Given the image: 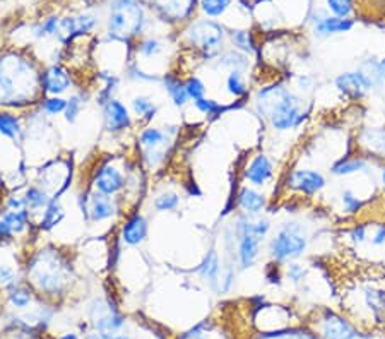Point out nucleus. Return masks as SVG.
<instances>
[{"mask_svg": "<svg viewBox=\"0 0 385 339\" xmlns=\"http://www.w3.org/2000/svg\"><path fill=\"white\" fill-rule=\"evenodd\" d=\"M257 108L271 122V127L278 132L298 129L306 118L301 98L284 86L260 89L257 95Z\"/></svg>", "mask_w": 385, "mask_h": 339, "instance_id": "obj_1", "label": "nucleus"}, {"mask_svg": "<svg viewBox=\"0 0 385 339\" xmlns=\"http://www.w3.org/2000/svg\"><path fill=\"white\" fill-rule=\"evenodd\" d=\"M146 24V13L137 0H113L108 16V33L117 40H129L141 35Z\"/></svg>", "mask_w": 385, "mask_h": 339, "instance_id": "obj_2", "label": "nucleus"}, {"mask_svg": "<svg viewBox=\"0 0 385 339\" xmlns=\"http://www.w3.org/2000/svg\"><path fill=\"white\" fill-rule=\"evenodd\" d=\"M308 247V238H306L305 226L301 223L290 221L278 230V233L269 242V257L274 262L284 264L293 262L300 259Z\"/></svg>", "mask_w": 385, "mask_h": 339, "instance_id": "obj_3", "label": "nucleus"}, {"mask_svg": "<svg viewBox=\"0 0 385 339\" xmlns=\"http://www.w3.org/2000/svg\"><path fill=\"white\" fill-rule=\"evenodd\" d=\"M233 232L237 237V257L240 269H250L257 262L260 252V240L253 235L252 216L245 212L238 216Z\"/></svg>", "mask_w": 385, "mask_h": 339, "instance_id": "obj_4", "label": "nucleus"}, {"mask_svg": "<svg viewBox=\"0 0 385 339\" xmlns=\"http://www.w3.org/2000/svg\"><path fill=\"white\" fill-rule=\"evenodd\" d=\"M187 38L189 42L197 47L199 50H203L204 54L212 55L221 48L224 42V29L218 22L211 19H203L197 21L190 26V29L187 31Z\"/></svg>", "mask_w": 385, "mask_h": 339, "instance_id": "obj_5", "label": "nucleus"}, {"mask_svg": "<svg viewBox=\"0 0 385 339\" xmlns=\"http://www.w3.org/2000/svg\"><path fill=\"white\" fill-rule=\"evenodd\" d=\"M334 86L341 95L349 96L353 100H361L368 95L372 89H375L372 79L363 72L361 69L356 70H346L341 72L334 79Z\"/></svg>", "mask_w": 385, "mask_h": 339, "instance_id": "obj_6", "label": "nucleus"}, {"mask_svg": "<svg viewBox=\"0 0 385 339\" xmlns=\"http://www.w3.org/2000/svg\"><path fill=\"white\" fill-rule=\"evenodd\" d=\"M327 185V180L319 170L298 168L293 170L288 177V187L304 194V196H317Z\"/></svg>", "mask_w": 385, "mask_h": 339, "instance_id": "obj_7", "label": "nucleus"}, {"mask_svg": "<svg viewBox=\"0 0 385 339\" xmlns=\"http://www.w3.org/2000/svg\"><path fill=\"white\" fill-rule=\"evenodd\" d=\"M310 24H312L313 35L317 38H329V36L347 33L353 28L354 22L351 19H343V17L329 16L325 10L319 9L310 16Z\"/></svg>", "mask_w": 385, "mask_h": 339, "instance_id": "obj_8", "label": "nucleus"}, {"mask_svg": "<svg viewBox=\"0 0 385 339\" xmlns=\"http://www.w3.org/2000/svg\"><path fill=\"white\" fill-rule=\"evenodd\" d=\"M272 175H274V165H272V161L269 159V156L257 155L245 168L244 177L250 185H253V187H262V185L271 180Z\"/></svg>", "mask_w": 385, "mask_h": 339, "instance_id": "obj_9", "label": "nucleus"}, {"mask_svg": "<svg viewBox=\"0 0 385 339\" xmlns=\"http://www.w3.org/2000/svg\"><path fill=\"white\" fill-rule=\"evenodd\" d=\"M125 185V178L115 166L104 165L96 171L95 175V187L96 191L104 194V196L111 197L117 192H120Z\"/></svg>", "mask_w": 385, "mask_h": 339, "instance_id": "obj_10", "label": "nucleus"}, {"mask_svg": "<svg viewBox=\"0 0 385 339\" xmlns=\"http://www.w3.org/2000/svg\"><path fill=\"white\" fill-rule=\"evenodd\" d=\"M103 117L104 125L110 132H122L127 127H130V115L127 107L118 100H110L107 105L103 107Z\"/></svg>", "mask_w": 385, "mask_h": 339, "instance_id": "obj_11", "label": "nucleus"}, {"mask_svg": "<svg viewBox=\"0 0 385 339\" xmlns=\"http://www.w3.org/2000/svg\"><path fill=\"white\" fill-rule=\"evenodd\" d=\"M320 338L322 339H358V333L353 329L347 320L339 315L331 314L324 319L322 327H320Z\"/></svg>", "mask_w": 385, "mask_h": 339, "instance_id": "obj_12", "label": "nucleus"}, {"mask_svg": "<svg viewBox=\"0 0 385 339\" xmlns=\"http://www.w3.org/2000/svg\"><path fill=\"white\" fill-rule=\"evenodd\" d=\"M41 84H43V91L48 93V95H62L72 84V79H70L69 72L65 69L58 65H52L50 69H47V72L43 74V79H41Z\"/></svg>", "mask_w": 385, "mask_h": 339, "instance_id": "obj_13", "label": "nucleus"}, {"mask_svg": "<svg viewBox=\"0 0 385 339\" xmlns=\"http://www.w3.org/2000/svg\"><path fill=\"white\" fill-rule=\"evenodd\" d=\"M146 237H148V221L144 216L134 214L132 218L127 219L122 228V240L127 245H132V247L141 245Z\"/></svg>", "mask_w": 385, "mask_h": 339, "instance_id": "obj_14", "label": "nucleus"}, {"mask_svg": "<svg viewBox=\"0 0 385 339\" xmlns=\"http://www.w3.org/2000/svg\"><path fill=\"white\" fill-rule=\"evenodd\" d=\"M221 271V262H219V255L216 251H209L203 259V262L197 267V273H199L201 278H203L205 283H209L212 288H218Z\"/></svg>", "mask_w": 385, "mask_h": 339, "instance_id": "obj_15", "label": "nucleus"}, {"mask_svg": "<svg viewBox=\"0 0 385 339\" xmlns=\"http://www.w3.org/2000/svg\"><path fill=\"white\" fill-rule=\"evenodd\" d=\"M155 3L171 21H182L192 13L196 0H155Z\"/></svg>", "mask_w": 385, "mask_h": 339, "instance_id": "obj_16", "label": "nucleus"}, {"mask_svg": "<svg viewBox=\"0 0 385 339\" xmlns=\"http://www.w3.org/2000/svg\"><path fill=\"white\" fill-rule=\"evenodd\" d=\"M89 214L93 221H104L115 214V203L108 196L96 191L89 197Z\"/></svg>", "mask_w": 385, "mask_h": 339, "instance_id": "obj_17", "label": "nucleus"}, {"mask_svg": "<svg viewBox=\"0 0 385 339\" xmlns=\"http://www.w3.org/2000/svg\"><path fill=\"white\" fill-rule=\"evenodd\" d=\"M237 203L245 214L259 216L265 207V197L260 192L253 191V189L244 187L238 192Z\"/></svg>", "mask_w": 385, "mask_h": 339, "instance_id": "obj_18", "label": "nucleus"}, {"mask_svg": "<svg viewBox=\"0 0 385 339\" xmlns=\"http://www.w3.org/2000/svg\"><path fill=\"white\" fill-rule=\"evenodd\" d=\"M168 137L163 130L149 127L144 129L141 134V144L148 149V156L149 155H156V161L163 158V151L162 148L166 146Z\"/></svg>", "mask_w": 385, "mask_h": 339, "instance_id": "obj_19", "label": "nucleus"}, {"mask_svg": "<svg viewBox=\"0 0 385 339\" xmlns=\"http://www.w3.org/2000/svg\"><path fill=\"white\" fill-rule=\"evenodd\" d=\"M370 165L368 161L360 156L356 158H341L338 163L331 166V173L336 177H349L354 173H368Z\"/></svg>", "mask_w": 385, "mask_h": 339, "instance_id": "obj_20", "label": "nucleus"}, {"mask_svg": "<svg viewBox=\"0 0 385 339\" xmlns=\"http://www.w3.org/2000/svg\"><path fill=\"white\" fill-rule=\"evenodd\" d=\"M361 144H365L368 151L385 159V129L370 127L361 132Z\"/></svg>", "mask_w": 385, "mask_h": 339, "instance_id": "obj_21", "label": "nucleus"}, {"mask_svg": "<svg viewBox=\"0 0 385 339\" xmlns=\"http://www.w3.org/2000/svg\"><path fill=\"white\" fill-rule=\"evenodd\" d=\"M365 303L373 312L377 320H385V290L365 288Z\"/></svg>", "mask_w": 385, "mask_h": 339, "instance_id": "obj_22", "label": "nucleus"}, {"mask_svg": "<svg viewBox=\"0 0 385 339\" xmlns=\"http://www.w3.org/2000/svg\"><path fill=\"white\" fill-rule=\"evenodd\" d=\"M163 81H164V86H166L164 89H166L168 95H170L173 105L178 108L185 107L190 100L189 93H187L185 83H182L180 79H177V77H171V76H166Z\"/></svg>", "mask_w": 385, "mask_h": 339, "instance_id": "obj_23", "label": "nucleus"}, {"mask_svg": "<svg viewBox=\"0 0 385 339\" xmlns=\"http://www.w3.org/2000/svg\"><path fill=\"white\" fill-rule=\"evenodd\" d=\"M62 219H63V207L61 206V203H58L57 197H54V199H50L48 206L45 207L43 218H41V221H40V228L41 230L55 228V226H57Z\"/></svg>", "mask_w": 385, "mask_h": 339, "instance_id": "obj_24", "label": "nucleus"}, {"mask_svg": "<svg viewBox=\"0 0 385 339\" xmlns=\"http://www.w3.org/2000/svg\"><path fill=\"white\" fill-rule=\"evenodd\" d=\"M218 67L230 69V72L231 70L244 72L246 67H249V57H246V54H242V52H226V54H223L218 58Z\"/></svg>", "mask_w": 385, "mask_h": 339, "instance_id": "obj_25", "label": "nucleus"}, {"mask_svg": "<svg viewBox=\"0 0 385 339\" xmlns=\"http://www.w3.org/2000/svg\"><path fill=\"white\" fill-rule=\"evenodd\" d=\"M226 91L230 95H233L235 98H240V96H245L249 93V88H246L244 72L240 70H231L226 76Z\"/></svg>", "mask_w": 385, "mask_h": 339, "instance_id": "obj_26", "label": "nucleus"}, {"mask_svg": "<svg viewBox=\"0 0 385 339\" xmlns=\"http://www.w3.org/2000/svg\"><path fill=\"white\" fill-rule=\"evenodd\" d=\"M231 42L242 54H253L256 52V40H253L252 33L246 31V29H237V31L231 33Z\"/></svg>", "mask_w": 385, "mask_h": 339, "instance_id": "obj_27", "label": "nucleus"}, {"mask_svg": "<svg viewBox=\"0 0 385 339\" xmlns=\"http://www.w3.org/2000/svg\"><path fill=\"white\" fill-rule=\"evenodd\" d=\"M233 0H201V10L207 17H221L230 9Z\"/></svg>", "mask_w": 385, "mask_h": 339, "instance_id": "obj_28", "label": "nucleus"}, {"mask_svg": "<svg viewBox=\"0 0 385 339\" xmlns=\"http://www.w3.org/2000/svg\"><path fill=\"white\" fill-rule=\"evenodd\" d=\"M325 7L332 16L349 19L351 14L354 13V0H325Z\"/></svg>", "mask_w": 385, "mask_h": 339, "instance_id": "obj_29", "label": "nucleus"}, {"mask_svg": "<svg viewBox=\"0 0 385 339\" xmlns=\"http://www.w3.org/2000/svg\"><path fill=\"white\" fill-rule=\"evenodd\" d=\"M132 108H134V113H136L137 117H142L144 120H152L156 111H158V108H156L155 103H152L149 98H146V96H137V98H134Z\"/></svg>", "mask_w": 385, "mask_h": 339, "instance_id": "obj_30", "label": "nucleus"}, {"mask_svg": "<svg viewBox=\"0 0 385 339\" xmlns=\"http://www.w3.org/2000/svg\"><path fill=\"white\" fill-rule=\"evenodd\" d=\"M24 200H26V207H29L31 211L45 210V207L48 206V203H50L47 194L36 187H29L28 191H26Z\"/></svg>", "mask_w": 385, "mask_h": 339, "instance_id": "obj_31", "label": "nucleus"}, {"mask_svg": "<svg viewBox=\"0 0 385 339\" xmlns=\"http://www.w3.org/2000/svg\"><path fill=\"white\" fill-rule=\"evenodd\" d=\"M21 132L19 118L10 113H0V134L10 139H16Z\"/></svg>", "mask_w": 385, "mask_h": 339, "instance_id": "obj_32", "label": "nucleus"}, {"mask_svg": "<svg viewBox=\"0 0 385 339\" xmlns=\"http://www.w3.org/2000/svg\"><path fill=\"white\" fill-rule=\"evenodd\" d=\"M341 207L345 214H358V212L361 211V207H363V200H361V197H358L353 191L345 189V191L341 192Z\"/></svg>", "mask_w": 385, "mask_h": 339, "instance_id": "obj_33", "label": "nucleus"}, {"mask_svg": "<svg viewBox=\"0 0 385 339\" xmlns=\"http://www.w3.org/2000/svg\"><path fill=\"white\" fill-rule=\"evenodd\" d=\"M2 219L10 226L13 233H19L28 225V211H7Z\"/></svg>", "mask_w": 385, "mask_h": 339, "instance_id": "obj_34", "label": "nucleus"}, {"mask_svg": "<svg viewBox=\"0 0 385 339\" xmlns=\"http://www.w3.org/2000/svg\"><path fill=\"white\" fill-rule=\"evenodd\" d=\"M58 31H61V19L57 16H52L36 26L35 36L36 38H45V36L58 35Z\"/></svg>", "mask_w": 385, "mask_h": 339, "instance_id": "obj_35", "label": "nucleus"}, {"mask_svg": "<svg viewBox=\"0 0 385 339\" xmlns=\"http://www.w3.org/2000/svg\"><path fill=\"white\" fill-rule=\"evenodd\" d=\"M194 107H196L201 113L207 115V117H218V115L224 110L221 103L214 102V100L205 98V96L201 100H196V102H194Z\"/></svg>", "mask_w": 385, "mask_h": 339, "instance_id": "obj_36", "label": "nucleus"}, {"mask_svg": "<svg viewBox=\"0 0 385 339\" xmlns=\"http://www.w3.org/2000/svg\"><path fill=\"white\" fill-rule=\"evenodd\" d=\"M178 204H180V196H177V194H171V192L162 194V196L155 200V210L159 212L175 211L178 207Z\"/></svg>", "mask_w": 385, "mask_h": 339, "instance_id": "obj_37", "label": "nucleus"}, {"mask_svg": "<svg viewBox=\"0 0 385 339\" xmlns=\"http://www.w3.org/2000/svg\"><path fill=\"white\" fill-rule=\"evenodd\" d=\"M82 105H84V98L81 95H74L70 96V100H67V107L63 113H65V120L69 124H74L77 120Z\"/></svg>", "mask_w": 385, "mask_h": 339, "instance_id": "obj_38", "label": "nucleus"}, {"mask_svg": "<svg viewBox=\"0 0 385 339\" xmlns=\"http://www.w3.org/2000/svg\"><path fill=\"white\" fill-rule=\"evenodd\" d=\"M284 273H286L288 281H291L293 285H300L306 278V269L298 262H288Z\"/></svg>", "mask_w": 385, "mask_h": 339, "instance_id": "obj_39", "label": "nucleus"}, {"mask_svg": "<svg viewBox=\"0 0 385 339\" xmlns=\"http://www.w3.org/2000/svg\"><path fill=\"white\" fill-rule=\"evenodd\" d=\"M185 88L187 93H189V98L194 100V102L205 96V86L199 77H189V79L185 81Z\"/></svg>", "mask_w": 385, "mask_h": 339, "instance_id": "obj_40", "label": "nucleus"}, {"mask_svg": "<svg viewBox=\"0 0 385 339\" xmlns=\"http://www.w3.org/2000/svg\"><path fill=\"white\" fill-rule=\"evenodd\" d=\"M139 52L148 58L156 57V55H159L163 52V43L156 38H148L139 45Z\"/></svg>", "mask_w": 385, "mask_h": 339, "instance_id": "obj_41", "label": "nucleus"}, {"mask_svg": "<svg viewBox=\"0 0 385 339\" xmlns=\"http://www.w3.org/2000/svg\"><path fill=\"white\" fill-rule=\"evenodd\" d=\"M65 107H67V100L58 98V96H55V98L45 100V103L41 105L45 113H48V115L62 113V111H65Z\"/></svg>", "mask_w": 385, "mask_h": 339, "instance_id": "obj_42", "label": "nucleus"}, {"mask_svg": "<svg viewBox=\"0 0 385 339\" xmlns=\"http://www.w3.org/2000/svg\"><path fill=\"white\" fill-rule=\"evenodd\" d=\"M9 300L14 307L24 308V307H28L29 301H31V293L26 292V290H22V288H16L10 292Z\"/></svg>", "mask_w": 385, "mask_h": 339, "instance_id": "obj_43", "label": "nucleus"}, {"mask_svg": "<svg viewBox=\"0 0 385 339\" xmlns=\"http://www.w3.org/2000/svg\"><path fill=\"white\" fill-rule=\"evenodd\" d=\"M366 238H368V228H366V225H354L353 228L349 230V240L353 242L354 245L365 244Z\"/></svg>", "mask_w": 385, "mask_h": 339, "instance_id": "obj_44", "label": "nucleus"}, {"mask_svg": "<svg viewBox=\"0 0 385 339\" xmlns=\"http://www.w3.org/2000/svg\"><path fill=\"white\" fill-rule=\"evenodd\" d=\"M77 21V35H84V33H89L91 29H95L96 21L95 17L89 16V14H82V16L76 17Z\"/></svg>", "mask_w": 385, "mask_h": 339, "instance_id": "obj_45", "label": "nucleus"}, {"mask_svg": "<svg viewBox=\"0 0 385 339\" xmlns=\"http://www.w3.org/2000/svg\"><path fill=\"white\" fill-rule=\"evenodd\" d=\"M271 228L272 225L267 218H259L257 221H253V235H256L259 240H264L269 232H271Z\"/></svg>", "mask_w": 385, "mask_h": 339, "instance_id": "obj_46", "label": "nucleus"}, {"mask_svg": "<svg viewBox=\"0 0 385 339\" xmlns=\"http://www.w3.org/2000/svg\"><path fill=\"white\" fill-rule=\"evenodd\" d=\"M265 278L271 285H281V271H279L278 262L269 264V267L265 269Z\"/></svg>", "mask_w": 385, "mask_h": 339, "instance_id": "obj_47", "label": "nucleus"}, {"mask_svg": "<svg viewBox=\"0 0 385 339\" xmlns=\"http://www.w3.org/2000/svg\"><path fill=\"white\" fill-rule=\"evenodd\" d=\"M14 281H16V273H14L13 267L0 266V285L9 286L14 285Z\"/></svg>", "mask_w": 385, "mask_h": 339, "instance_id": "obj_48", "label": "nucleus"}, {"mask_svg": "<svg viewBox=\"0 0 385 339\" xmlns=\"http://www.w3.org/2000/svg\"><path fill=\"white\" fill-rule=\"evenodd\" d=\"M372 245H375V247L385 245V225H380L375 228V232L372 235Z\"/></svg>", "mask_w": 385, "mask_h": 339, "instance_id": "obj_49", "label": "nucleus"}, {"mask_svg": "<svg viewBox=\"0 0 385 339\" xmlns=\"http://www.w3.org/2000/svg\"><path fill=\"white\" fill-rule=\"evenodd\" d=\"M7 207H9L10 211H22V210H26L24 197H10L9 203H7Z\"/></svg>", "mask_w": 385, "mask_h": 339, "instance_id": "obj_50", "label": "nucleus"}, {"mask_svg": "<svg viewBox=\"0 0 385 339\" xmlns=\"http://www.w3.org/2000/svg\"><path fill=\"white\" fill-rule=\"evenodd\" d=\"M313 88V79L310 76H300L298 77V89L300 91H310Z\"/></svg>", "mask_w": 385, "mask_h": 339, "instance_id": "obj_51", "label": "nucleus"}, {"mask_svg": "<svg viewBox=\"0 0 385 339\" xmlns=\"http://www.w3.org/2000/svg\"><path fill=\"white\" fill-rule=\"evenodd\" d=\"M10 235H14L13 230H10V226L2 219V221H0V240H2V238H9Z\"/></svg>", "mask_w": 385, "mask_h": 339, "instance_id": "obj_52", "label": "nucleus"}, {"mask_svg": "<svg viewBox=\"0 0 385 339\" xmlns=\"http://www.w3.org/2000/svg\"><path fill=\"white\" fill-rule=\"evenodd\" d=\"M379 64H380V74H382V79H384V83H385V57L380 58Z\"/></svg>", "mask_w": 385, "mask_h": 339, "instance_id": "obj_53", "label": "nucleus"}, {"mask_svg": "<svg viewBox=\"0 0 385 339\" xmlns=\"http://www.w3.org/2000/svg\"><path fill=\"white\" fill-rule=\"evenodd\" d=\"M380 184H382V189L385 191V165L380 168Z\"/></svg>", "mask_w": 385, "mask_h": 339, "instance_id": "obj_54", "label": "nucleus"}, {"mask_svg": "<svg viewBox=\"0 0 385 339\" xmlns=\"http://www.w3.org/2000/svg\"><path fill=\"white\" fill-rule=\"evenodd\" d=\"M62 339H79L76 336V334H67V336H63Z\"/></svg>", "mask_w": 385, "mask_h": 339, "instance_id": "obj_55", "label": "nucleus"}, {"mask_svg": "<svg viewBox=\"0 0 385 339\" xmlns=\"http://www.w3.org/2000/svg\"><path fill=\"white\" fill-rule=\"evenodd\" d=\"M113 339H129L127 336H113Z\"/></svg>", "mask_w": 385, "mask_h": 339, "instance_id": "obj_56", "label": "nucleus"}]
</instances>
